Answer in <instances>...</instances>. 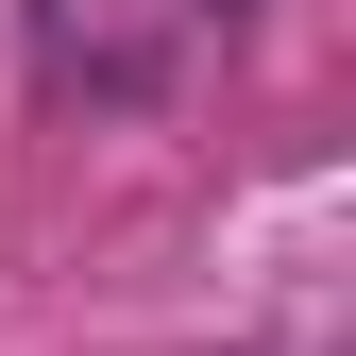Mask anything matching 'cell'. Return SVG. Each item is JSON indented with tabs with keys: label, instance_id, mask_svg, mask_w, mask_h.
Returning <instances> with one entry per match:
<instances>
[{
	"label": "cell",
	"instance_id": "6da1fadb",
	"mask_svg": "<svg viewBox=\"0 0 356 356\" xmlns=\"http://www.w3.org/2000/svg\"><path fill=\"white\" fill-rule=\"evenodd\" d=\"M254 0H34V85L51 102H170Z\"/></svg>",
	"mask_w": 356,
	"mask_h": 356
}]
</instances>
